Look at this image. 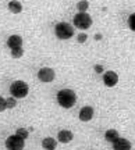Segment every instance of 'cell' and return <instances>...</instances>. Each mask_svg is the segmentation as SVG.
<instances>
[{
	"mask_svg": "<svg viewBox=\"0 0 135 150\" xmlns=\"http://www.w3.org/2000/svg\"><path fill=\"white\" fill-rule=\"evenodd\" d=\"M7 8H9L13 14H20L22 11V4L18 0H11V1H9V4H7Z\"/></svg>",
	"mask_w": 135,
	"mask_h": 150,
	"instance_id": "7c38bea8",
	"label": "cell"
},
{
	"mask_svg": "<svg viewBox=\"0 0 135 150\" xmlns=\"http://www.w3.org/2000/svg\"><path fill=\"white\" fill-rule=\"evenodd\" d=\"M131 147H132V145H131L130 140L125 139V138H121V136H119V138L113 142L114 150H131Z\"/></svg>",
	"mask_w": 135,
	"mask_h": 150,
	"instance_id": "ba28073f",
	"label": "cell"
},
{
	"mask_svg": "<svg viewBox=\"0 0 135 150\" xmlns=\"http://www.w3.org/2000/svg\"><path fill=\"white\" fill-rule=\"evenodd\" d=\"M103 83L107 88H113L119 83V75L116 74L114 71H106L103 74Z\"/></svg>",
	"mask_w": 135,
	"mask_h": 150,
	"instance_id": "52a82bcc",
	"label": "cell"
},
{
	"mask_svg": "<svg viewBox=\"0 0 135 150\" xmlns=\"http://www.w3.org/2000/svg\"><path fill=\"white\" fill-rule=\"evenodd\" d=\"M56 100L61 107L64 108H71L75 106L77 103V95L74 91L71 89H61V91L57 92V96H56Z\"/></svg>",
	"mask_w": 135,
	"mask_h": 150,
	"instance_id": "6da1fadb",
	"label": "cell"
},
{
	"mask_svg": "<svg viewBox=\"0 0 135 150\" xmlns=\"http://www.w3.org/2000/svg\"><path fill=\"white\" fill-rule=\"evenodd\" d=\"M16 135L17 136H20V138H22V139H27L28 136H29V131L25 128H18L16 131Z\"/></svg>",
	"mask_w": 135,
	"mask_h": 150,
	"instance_id": "e0dca14e",
	"label": "cell"
},
{
	"mask_svg": "<svg viewBox=\"0 0 135 150\" xmlns=\"http://www.w3.org/2000/svg\"><path fill=\"white\" fill-rule=\"evenodd\" d=\"M10 50H11V57H14V59H20V57H22V54H24V49H22V46L13 47V49H10Z\"/></svg>",
	"mask_w": 135,
	"mask_h": 150,
	"instance_id": "9a60e30c",
	"label": "cell"
},
{
	"mask_svg": "<svg viewBox=\"0 0 135 150\" xmlns=\"http://www.w3.org/2000/svg\"><path fill=\"white\" fill-rule=\"evenodd\" d=\"M72 139H74V134L68 129H63L57 134V140L61 142V143H70Z\"/></svg>",
	"mask_w": 135,
	"mask_h": 150,
	"instance_id": "30bf717a",
	"label": "cell"
},
{
	"mask_svg": "<svg viewBox=\"0 0 135 150\" xmlns=\"http://www.w3.org/2000/svg\"><path fill=\"white\" fill-rule=\"evenodd\" d=\"M6 99L3 96H0V112H3L6 110Z\"/></svg>",
	"mask_w": 135,
	"mask_h": 150,
	"instance_id": "44dd1931",
	"label": "cell"
},
{
	"mask_svg": "<svg viewBox=\"0 0 135 150\" xmlns=\"http://www.w3.org/2000/svg\"><path fill=\"white\" fill-rule=\"evenodd\" d=\"M88 39V35L87 33H80L78 36H77V42L78 43H85Z\"/></svg>",
	"mask_w": 135,
	"mask_h": 150,
	"instance_id": "ffe728a7",
	"label": "cell"
},
{
	"mask_svg": "<svg viewBox=\"0 0 135 150\" xmlns=\"http://www.w3.org/2000/svg\"><path fill=\"white\" fill-rule=\"evenodd\" d=\"M102 35H100V33H96V35H95V40H102Z\"/></svg>",
	"mask_w": 135,
	"mask_h": 150,
	"instance_id": "603a6c76",
	"label": "cell"
},
{
	"mask_svg": "<svg viewBox=\"0 0 135 150\" xmlns=\"http://www.w3.org/2000/svg\"><path fill=\"white\" fill-rule=\"evenodd\" d=\"M28 92H29V86L24 81H14L10 86L11 96L16 97V99H24V97H27Z\"/></svg>",
	"mask_w": 135,
	"mask_h": 150,
	"instance_id": "7a4b0ae2",
	"label": "cell"
},
{
	"mask_svg": "<svg viewBox=\"0 0 135 150\" xmlns=\"http://www.w3.org/2000/svg\"><path fill=\"white\" fill-rule=\"evenodd\" d=\"M93 68H95V72H96V74H102L103 71H104V68H103L100 64H96L95 67H93Z\"/></svg>",
	"mask_w": 135,
	"mask_h": 150,
	"instance_id": "7402d4cb",
	"label": "cell"
},
{
	"mask_svg": "<svg viewBox=\"0 0 135 150\" xmlns=\"http://www.w3.org/2000/svg\"><path fill=\"white\" fill-rule=\"evenodd\" d=\"M128 27H130L132 31H135V13L131 14L130 18H128Z\"/></svg>",
	"mask_w": 135,
	"mask_h": 150,
	"instance_id": "d6986e66",
	"label": "cell"
},
{
	"mask_svg": "<svg viewBox=\"0 0 135 150\" xmlns=\"http://www.w3.org/2000/svg\"><path fill=\"white\" fill-rule=\"evenodd\" d=\"M25 139H22L17 135H11L6 139V149L7 150H24Z\"/></svg>",
	"mask_w": 135,
	"mask_h": 150,
	"instance_id": "5b68a950",
	"label": "cell"
},
{
	"mask_svg": "<svg viewBox=\"0 0 135 150\" xmlns=\"http://www.w3.org/2000/svg\"><path fill=\"white\" fill-rule=\"evenodd\" d=\"M7 46L10 49L22 46V38L20 36V35H11V36H9V39H7Z\"/></svg>",
	"mask_w": 135,
	"mask_h": 150,
	"instance_id": "8fae6325",
	"label": "cell"
},
{
	"mask_svg": "<svg viewBox=\"0 0 135 150\" xmlns=\"http://www.w3.org/2000/svg\"><path fill=\"white\" fill-rule=\"evenodd\" d=\"M77 8H78L80 13H85V11L89 8V3H88L87 0H81V1L77 3Z\"/></svg>",
	"mask_w": 135,
	"mask_h": 150,
	"instance_id": "2e32d148",
	"label": "cell"
},
{
	"mask_svg": "<svg viewBox=\"0 0 135 150\" xmlns=\"http://www.w3.org/2000/svg\"><path fill=\"white\" fill-rule=\"evenodd\" d=\"M42 147H43L45 150H56L57 142H56L54 138H45V139L42 140Z\"/></svg>",
	"mask_w": 135,
	"mask_h": 150,
	"instance_id": "4fadbf2b",
	"label": "cell"
},
{
	"mask_svg": "<svg viewBox=\"0 0 135 150\" xmlns=\"http://www.w3.org/2000/svg\"><path fill=\"white\" fill-rule=\"evenodd\" d=\"M93 108L91 107V106H85V107H82L81 110H80V114H78V117H80V120L81 121H84V122H88V121H91L92 118H93Z\"/></svg>",
	"mask_w": 135,
	"mask_h": 150,
	"instance_id": "9c48e42d",
	"label": "cell"
},
{
	"mask_svg": "<svg viewBox=\"0 0 135 150\" xmlns=\"http://www.w3.org/2000/svg\"><path fill=\"white\" fill-rule=\"evenodd\" d=\"M54 70L53 68H49V67H43V68H41L38 71V79L41 82H45V83H49V82H52L54 79Z\"/></svg>",
	"mask_w": 135,
	"mask_h": 150,
	"instance_id": "8992f818",
	"label": "cell"
},
{
	"mask_svg": "<svg viewBox=\"0 0 135 150\" xmlns=\"http://www.w3.org/2000/svg\"><path fill=\"white\" fill-rule=\"evenodd\" d=\"M119 136L120 135H119V132H117L116 129H107V131H106V134H104V139L107 140V142H110V143H113Z\"/></svg>",
	"mask_w": 135,
	"mask_h": 150,
	"instance_id": "5bb4252c",
	"label": "cell"
},
{
	"mask_svg": "<svg viewBox=\"0 0 135 150\" xmlns=\"http://www.w3.org/2000/svg\"><path fill=\"white\" fill-rule=\"evenodd\" d=\"M17 106V100L16 97H9V99H6V107L7 108H14Z\"/></svg>",
	"mask_w": 135,
	"mask_h": 150,
	"instance_id": "ac0fdd59",
	"label": "cell"
},
{
	"mask_svg": "<svg viewBox=\"0 0 135 150\" xmlns=\"http://www.w3.org/2000/svg\"><path fill=\"white\" fill-rule=\"evenodd\" d=\"M72 24H74L78 29L85 31V29H88V28H91V25H92V17L88 14L87 11H85V13H78V14H75V16H74Z\"/></svg>",
	"mask_w": 135,
	"mask_h": 150,
	"instance_id": "277c9868",
	"label": "cell"
},
{
	"mask_svg": "<svg viewBox=\"0 0 135 150\" xmlns=\"http://www.w3.org/2000/svg\"><path fill=\"white\" fill-rule=\"evenodd\" d=\"M54 33L56 36L61 39V40H67L70 38L74 36V27L68 24V22H59L56 28H54Z\"/></svg>",
	"mask_w": 135,
	"mask_h": 150,
	"instance_id": "3957f363",
	"label": "cell"
}]
</instances>
